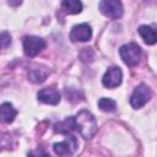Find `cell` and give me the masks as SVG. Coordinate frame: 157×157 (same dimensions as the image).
<instances>
[{"label": "cell", "mask_w": 157, "mask_h": 157, "mask_svg": "<svg viewBox=\"0 0 157 157\" xmlns=\"http://www.w3.org/2000/svg\"><path fill=\"white\" fill-rule=\"evenodd\" d=\"M74 120H75V129H77L85 139H91L97 132L98 125L96 118L91 112L85 109L80 110L76 114V117H74Z\"/></svg>", "instance_id": "cell-1"}, {"label": "cell", "mask_w": 157, "mask_h": 157, "mask_svg": "<svg viewBox=\"0 0 157 157\" xmlns=\"http://www.w3.org/2000/svg\"><path fill=\"white\" fill-rule=\"evenodd\" d=\"M119 54H120L123 61L128 66L134 67V66H136L140 63V59H141V48L136 43H128V44H124V45L120 47Z\"/></svg>", "instance_id": "cell-2"}, {"label": "cell", "mask_w": 157, "mask_h": 157, "mask_svg": "<svg viewBox=\"0 0 157 157\" xmlns=\"http://www.w3.org/2000/svg\"><path fill=\"white\" fill-rule=\"evenodd\" d=\"M99 11L108 18L117 20L123 15V4L118 0H103L98 4Z\"/></svg>", "instance_id": "cell-3"}, {"label": "cell", "mask_w": 157, "mask_h": 157, "mask_svg": "<svg viewBox=\"0 0 157 157\" xmlns=\"http://www.w3.org/2000/svg\"><path fill=\"white\" fill-rule=\"evenodd\" d=\"M45 48L44 39L36 36H27L23 38V52L26 56L33 58Z\"/></svg>", "instance_id": "cell-4"}, {"label": "cell", "mask_w": 157, "mask_h": 157, "mask_svg": "<svg viewBox=\"0 0 157 157\" xmlns=\"http://www.w3.org/2000/svg\"><path fill=\"white\" fill-rule=\"evenodd\" d=\"M151 97H152L151 90L146 85H140L134 90L130 97V104L134 108H141L151 99Z\"/></svg>", "instance_id": "cell-5"}, {"label": "cell", "mask_w": 157, "mask_h": 157, "mask_svg": "<svg viewBox=\"0 0 157 157\" xmlns=\"http://www.w3.org/2000/svg\"><path fill=\"white\" fill-rule=\"evenodd\" d=\"M77 147H78V142H77V139L74 135H69L64 141L56 142L53 146L54 152L58 156H69V155H72L77 150Z\"/></svg>", "instance_id": "cell-6"}, {"label": "cell", "mask_w": 157, "mask_h": 157, "mask_svg": "<svg viewBox=\"0 0 157 157\" xmlns=\"http://www.w3.org/2000/svg\"><path fill=\"white\" fill-rule=\"evenodd\" d=\"M121 81H123V72L118 66L109 67L102 78V83L107 88H115L121 83Z\"/></svg>", "instance_id": "cell-7"}, {"label": "cell", "mask_w": 157, "mask_h": 157, "mask_svg": "<svg viewBox=\"0 0 157 157\" xmlns=\"http://www.w3.org/2000/svg\"><path fill=\"white\" fill-rule=\"evenodd\" d=\"M92 37V29L88 23H80L72 27L70 39L72 42H87Z\"/></svg>", "instance_id": "cell-8"}, {"label": "cell", "mask_w": 157, "mask_h": 157, "mask_svg": "<svg viewBox=\"0 0 157 157\" xmlns=\"http://www.w3.org/2000/svg\"><path fill=\"white\" fill-rule=\"evenodd\" d=\"M38 99L45 104L55 105L60 101V93L55 87H45L38 92Z\"/></svg>", "instance_id": "cell-9"}, {"label": "cell", "mask_w": 157, "mask_h": 157, "mask_svg": "<svg viewBox=\"0 0 157 157\" xmlns=\"http://www.w3.org/2000/svg\"><path fill=\"white\" fill-rule=\"evenodd\" d=\"M17 115V110L12 107L11 103H2L0 105V120L2 123H12Z\"/></svg>", "instance_id": "cell-10"}, {"label": "cell", "mask_w": 157, "mask_h": 157, "mask_svg": "<svg viewBox=\"0 0 157 157\" xmlns=\"http://www.w3.org/2000/svg\"><path fill=\"white\" fill-rule=\"evenodd\" d=\"M137 32L142 37V39H144V42L146 44L152 45V44L156 43V32H155V29L152 27L144 25V26H140L137 28Z\"/></svg>", "instance_id": "cell-11"}, {"label": "cell", "mask_w": 157, "mask_h": 157, "mask_svg": "<svg viewBox=\"0 0 157 157\" xmlns=\"http://www.w3.org/2000/svg\"><path fill=\"white\" fill-rule=\"evenodd\" d=\"M75 129V120L74 117L66 118L63 121H59L54 125V131L59 134H69Z\"/></svg>", "instance_id": "cell-12"}, {"label": "cell", "mask_w": 157, "mask_h": 157, "mask_svg": "<svg viewBox=\"0 0 157 157\" xmlns=\"http://www.w3.org/2000/svg\"><path fill=\"white\" fill-rule=\"evenodd\" d=\"M48 74L49 71L45 67H33L28 71V77L33 83H40L47 78Z\"/></svg>", "instance_id": "cell-13"}, {"label": "cell", "mask_w": 157, "mask_h": 157, "mask_svg": "<svg viewBox=\"0 0 157 157\" xmlns=\"http://www.w3.org/2000/svg\"><path fill=\"white\" fill-rule=\"evenodd\" d=\"M61 7L69 15L80 13L82 11V2L77 0H65L61 2Z\"/></svg>", "instance_id": "cell-14"}, {"label": "cell", "mask_w": 157, "mask_h": 157, "mask_svg": "<svg viewBox=\"0 0 157 157\" xmlns=\"http://www.w3.org/2000/svg\"><path fill=\"white\" fill-rule=\"evenodd\" d=\"M98 108L102 110V112H107V113H112V112H115L117 109V103L110 99V98H101L98 101Z\"/></svg>", "instance_id": "cell-15"}, {"label": "cell", "mask_w": 157, "mask_h": 157, "mask_svg": "<svg viewBox=\"0 0 157 157\" xmlns=\"http://www.w3.org/2000/svg\"><path fill=\"white\" fill-rule=\"evenodd\" d=\"M11 44V37L7 32L0 33V49H6Z\"/></svg>", "instance_id": "cell-16"}, {"label": "cell", "mask_w": 157, "mask_h": 157, "mask_svg": "<svg viewBox=\"0 0 157 157\" xmlns=\"http://www.w3.org/2000/svg\"><path fill=\"white\" fill-rule=\"evenodd\" d=\"M39 157H50V156L47 153H39Z\"/></svg>", "instance_id": "cell-17"}]
</instances>
